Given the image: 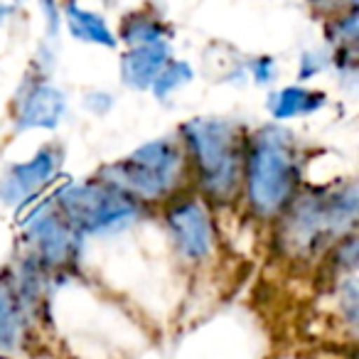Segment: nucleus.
I'll return each instance as SVG.
<instances>
[{"label": "nucleus", "mask_w": 359, "mask_h": 359, "mask_svg": "<svg viewBox=\"0 0 359 359\" xmlns=\"http://www.w3.org/2000/svg\"><path fill=\"white\" fill-rule=\"evenodd\" d=\"M323 104H325L323 91L305 89V86H288V89H280L271 96L269 111L276 121H288V118L313 114V111L323 109Z\"/></svg>", "instance_id": "obj_12"}, {"label": "nucleus", "mask_w": 359, "mask_h": 359, "mask_svg": "<svg viewBox=\"0 0 359 359\" xmlns=\"http://www.w3.org/2000/svg\"><path fill=\"white\" fill-rule=\"evenodd\" d=\"M357 185L295 192L280 212V244L295 256L318 254L325 244L352 231L357 219Z\"/></svg>", "instance_id": "obj_3"}, {"label": "nucleus", "mask_w": 359, "mask_h": 359, "mask_svg": "<svg viewBox=\"0 0 359 359\" xmlns=\"http://www.w3.org/2000/svg\"><path fill=\"white\" fill-rule=\"evenodd\" d=\"M6 15H8V6H3V3H0V22L6 20Z\"/></svg>", "instance_id": "obj_17"}, {"label": "nucleus", "mask_w": 359, "mask_h": 359, "mask_svg": "<svg viewBox=\"0 0 359 359\" xmlns=\"http://www.w3.org/2000/svg\"><path fill=\"white\" fill-rule=\"evenodd\" d=\"M121 37H123L130 47L150 45V42H163L165 25L148 15H133V18H128L126 27L121 30Z\"/></svg>", "instance_id": "obj_14"}, {"label": "nucleus", "mask_w": 359, "mask_h": 359, "mask_svg": "<svg viewBox=\"0 0 359 359\" xmlns=\"http://www.w3.org/2000/svg\"><path fill=\"white\" fill-rule=\"evenodd\" d=\"M190 79H192V69L187 62H168L150 86H153L160 99H165V96L172 94L175 89H180V86L187 84Z\"/></svg>", "instance_id": "obj_15"}, {"label": "nucleus", "mask_w": 359, "mask_h": 359, "mask_svg": "<svg viewBox=\"0 0 359 359\" xmlns=\"http://www.w3.org/2000/svg\"><path fill=\"white\" fill-rule=\"evenodd\" d=\"M65 96L50 84H37L25 91L15 109L18 130L30 128H55L65 116Z\"/></svg>", "instance_id": "obj_9"}, {"label": "nucleus", "mask_w": 359, "mask_h": 359, "mask_svg": "<svg viewBox=\"0 0 359 359\" xmlns=\"http://www.w3.org/2000/svg\"><path fill=\"white\" fill-rule=\"evenodd\" d=\"M60 163H62L60 148L47 145V148L37 150L30 160L13 165L3 175V180H0V197L6 202H11V205L30 200L35 192H40L42 187H47L55 180Z\"/></svg>", "instance_id": "obj_8"}, {"label": "nucleus", "mask_w": 359, "mask_h": 359, "mask_svg": "<svg viewBox=\"0 0 359 359\" xmlns=\"http://www.w3.org/2000/svg\"><path fill=\"white\" fill-rule=\"evenodd\" d=\"M300 190L293 135L280 126L256 130L244 143L241 195L256 217H278Z\"/></svg>", "instance_id": "obj_1"}, {"label": "nucleus", "mask_w": 359, "mask_h": 359, "mask_svg": "<svg viewBox=\"0 0 359 359\" xmlns=\"http://www.w3.org/2000/svg\"><path fill=\"white\" fill-rule=\"evenodd\" d=\"M67 22H69V30L74 32V37H79V40L104 45V47L116 45V37L111 35L109 25H106L104 18H99L96 13H89L72 3V6L67 8Z\"/></svg>", "instance_id": "obj_13"}, {"label": "nucleus", "mask_w": 359, "mask_h": 359, "mask_svg": "<svg viewBox=\"0 0 359 359\" xmlns=\"http://www.w3.org/2000/svg\"><path fill=\"white\" fill-rule=\"evenodd\" d=\"M140 202L118 190L116 185L101 177H94L81 185L67 187L57 200L55 210L65 217V222L84 234H106L130 224L140 215Z\"/></svg>", "instance_id": "obj_5"}, {"label": "nucleus", "mask_w": 359, "mask_h": 359, "mask_svg": "<svg viewBox=\"0 0 359 359\" xmlns=\"http://www.w3.org/2000/svg\"><path fill=\"white\" fill-rule=\"evenodd\" d=\"M79 239L81 236L52 207V210L37 215V219L27 229V241H30L32 251L30 259L45 271H62L65 266L74 264Z\"/></svg>", "instance_id": "obj_7"}, {"label": "nucleus", "mask_w": 359, "mask_h": 359, "mask_svg": "<svg viewBox=\"0 0 359 359\" xmlns=\"http://www.w3.org/2000/svg\"><path fill=\"white\" fill-rule=\"evenodd\" d=\"M96 177L116 185L140 205H165L182 192L190 168L180 140L163 138L140 145L118 163L106 165Z\"/></svg>", "instance_id": "obj_4"}, {"label": "nucleus", "mask_w": 359, "mask_h": 359, "mask_svg": "<svg viewBox=\"0 0 359 359\" xmlns=\"http://www.w3.org/2000/svg\"><path fill=\"white\" fill-rule=\"evenodd\" d=\"M318 3H330V0H318Z\"/></svg>", "instance_id": "obj_18"}, {"label": "nucleus", "mask_w": 359, "mask_h": 359, "mask_svg": "<svg viewBox=\"0 0 359 359\" xmlns=\"http://www.w3.org/2000/svg\"><path fill=\"white\" fill-rule=\"evenodd\" d=\"M244 133L222 118H195L180 128L190 177L212 202H229L241 195Z\"/></svg>", "instance_id": "obj_2"}, {"label": "nucleus", "mask_w": 359, "mask_h": 359, "mask_svg": "<svg viewBox=\"0 0 359 359\" xmlns=\"http://www.w3.org/2000/svg\"><path fill=\"white\" fill-rule=\"evenodd\" d=\"M27 337V310L18 300L11 283H0V354L22 347Z\"/></svg>", "instance_id": "obj_11"}, {"label": "nucleus", "mask_w": 359, "mask_h": 359, "mask_svg": "<svg viewBox=\"0 0 359 359\" xmlns=\"http://www.w3.org/2000/svg\"><path fill=\"white\" fill-rule=\"evenodd\" d=\"M170 62V50L165 42H150V45L130 47L121 60V76L133 89H148Z\"/></svg>", "instance_id": "obj_10"}, {"label": "nucleus", "mask_w": 359, "mask_h": 359, "mask_svg": "<svg viewBox=\"0 0 359 359\" xmlns=\"http://www.w3.org/2000/svg\"><path fill=\"white\" fill-rule=\"evenodd\" d=\"M165 226L177 254L190 264H202L215 251V222L207 202L192 195H175L165 202Z\"/></svg>", "instance_id": "obj_6"}, {"label": "nucleus", "mask_w": 359, "mask_h": 359, "mask_svg": "<svg viewBox=\"0 0 359 359\" xmlns=\"http://www.w3.org/2000/svg\"><path fill=\"white\" fill-rule=\"evenodd\" d=\"M256 79L259 81L271 79V60H261L259 65H256Z\"/></svg>", "instance_id": "obj_16"}]
</instances>
